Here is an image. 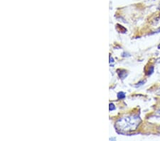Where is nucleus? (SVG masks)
<instances>
[{
    "instance_id": "nucleus-1",
    "label": "nucleus",
    "mask_w": 160,
    "mask_h": 141,
    "mask_svg": "<svg viewBox=\"0 0 160 141\" xmlns=\"http://www.w3.org/2000/svg\"><path fill=\"white\" fill-rule=\"evenodd\" d=\"M141 123V119L137 115L120 117L115 125L116 131L121 134H127L136 131Z\"/></svg>"
},
{
    "instance_id": "nucleus-2",
    "label": "nucleus",
    "mask_w": 160,
    "mask_h": 141,
    "mask_svg": "<svg viewBox=\"0 0 160 141\" xmlns=\"http://www.w3.org/2000/svg\"><path fill=\"white\" fill-rule=\"evenodd\" d=\"M125 98V93L123 92H119L118 93V99H124Z\"/></svg>"
},
{
    "instance_id": "nucleus-3",
    "label": "nucleus",
    "mask_w": 160,
    "mask_h": 141,
    "mask_svg": "<svg viewBox=\"0 0 160 141\" xmlns=\"http://www.w3.org/2000/svg\"><path fill=\"white\" fill-rule=\"evenodd\" d=\"M115 109V105L112 104V103H111V104H110L109 105V110H110V111H114V110Z\"/></svg>"
},
{
    "instance_id": "nucleus-4",
    "label": "nucleus",
    "mask_w": 160,
    "mask_h": 141,
    "mask_svg": "<svg viewBox=\"0 0 160 141\" xmlns=\"http://www.w3.org/2000/svg\"><path fill=\"white\" fill-rule=\"evenodd\" d=\"M145 81H140V82L138 83L137 84L135 85V87L137 88V87H140V86H142V85L145 84Z\"/></svg>"
},
{
    "instance_id": "nucleus-5",
    "label": "nucleus",
    "mask_w": 160,
    "mask_h": 141,
    "mask_svg": "<svg viewBox=\"0 0 160 141\" xmlns=\"http://www.w3.org/2000/svg\"><path fill=\"white\" fill-rule=\"evenodd\" d=\"M154 72V66H151L150 69L149 70V72L147 73V75H151Z\"/></svg>"
},
{
    "instance_id": "nucleus-6",
    "label": "nucleus",
    "mask_w": 160,
    "mask_h": 141,
    "mask_svg": "<svg viewBox=\"0 0 160 141\" xmlns=\"http://www.w3.org/2000/svg\"><path fill=\"white\" fill-rule=\"evenodd\" d=\"M115 61L114 59H113V58L112 57H110V64H111V66H113V64H114Z\"/></svg>"
},
{
    "instance_id": "nucleus-7",
    "label": "nucleus",
    "mask_w": 160,
    "mask_h": 141,
    "mask_svg": "<svg viewBox=\"0 0 160 141\" xmlns=\"http://www.w3.org/2000/svg\"><path fill=\"white\" fill-rule=\"evenodd\" d=\"M157 113H159V114H160V109H159V111H158Z\"/></svg>"
},
{
    "instance_id": "nucleus-8",
    "label": "nucleus",
    "mask_w": 160,
    "mask_h": 141,
    "mask_svg": "<svg viewBox=\"0 0 160 141\" xmlns=\"http://www.w3.org/2000/svg\"><path fill=\"white\" fill-rule=\"evenodd\" d=\"M158 48H159V49H160V45H159V46H158Z\"/></svg>"
}]
</instances>
